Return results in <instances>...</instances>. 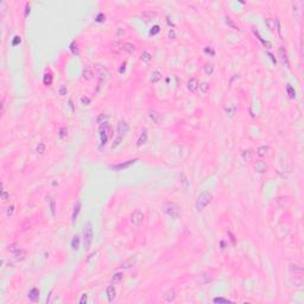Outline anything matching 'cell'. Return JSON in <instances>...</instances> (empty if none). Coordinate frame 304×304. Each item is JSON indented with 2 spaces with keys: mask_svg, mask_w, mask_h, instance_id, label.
<instances>
[{
  "mask_svg": "<svg viewBox=\"0 0 304 304\" xmlns=\"http://www.w3.org/2000/svg\"><path fill=\"white\" fill-rule=\"evenodd\" d=\"M210 201H212V194L209 191H202L199 195L197 200H196V209L199 212L203 210L210 203Z\"/></svg>",
  "mask_w": 304,
  "mask_h": 304,
  "instance_id": "obj_1",
  "label": "cell"
},
{
  "mask_svg": "<svg viewBox=\"0 0 304 304\" xmlns=\"http://www.w3.org/2000/svg\"><path fill=\"white\" fill-rule=\"evenodd\" d=\"M93 238H94V233H93V226L90 222H88L84 229H83V242H84V248L88 251L90 247V245L93 242Z\"/></svg>",
  "mask_w": 304,
  "mask_h": 304,
  "instance_id": "obj_2",
  "label": "cell"
},
{
  "mask_svg": "<svg viewBox=\"0 0 304 304\" xmlns=\"http://www.w3.org/2000/svg\"><path fill=\"white\" fill-rule=\"evenodd\" d=\"M164 212L166 215H169V216L171 219H178L180 218V215H181V212H180V207L176 203L173 202H168V203H165L164 204V207H163Z\"/></svg>",
  "mask_w": 304,
  "mask_h": 304,
  "instance_id": "obj_3",
  "label": "cell"
},
{
  "mask_svg": "<svg viewBox=\"0 0 304 304\" xmlns=\"http://www.w3.org/2000/svg\"><path fill=\"white\" fill-rule=\"evenodd\" d=\"M111 134V127L108 126L107 122H102L100 124V129H99V137H100V143L101 146L107 144V140H108V137Z\"/></svg>",
  "mask_w": 304,
  "mask_h": 304,
  "instance_id": "obj_4",
  "label": "cell"
},
{
  "mask_svg": "<svg viewBox=\"0 0 304 304\" xmlns=\"http://www.w3.org/2000/svg\"><path fill=\"white\" fill-rule=\"evenodd\" d=\"M143 220H144V214L140 210H135L131 215V221L133 224H135V226H140L143 223Z\"/></svg>",
  "mask_w": 304,
  "mask_h": 304,
  "instance_id": "obj_5",
  "label": "cell"
},
{
  "mask_svg": "<svg viewBox=\"0 0 304 304\" xmlns=\"http://www.w3.org/2000/svg\"><path fill=\"white\" fill-rule=\"evenodd\" d=\"M137 161L138 159H130V161H127V162H125V163H121V164H116V165H109V169H112V170H114V171H120V170H122V169H125V168H129L130 165H132V164H134Z\"/></svg>",
  "mask_w": 304,
  "mask_h": 304,
  "instance_id": "obj_6",
  "label": "cell"
},
{
  "mask_svg": "<svg viewBox=\"0 0 304 304\" xmlns=\"http://www.w3.org/2000/svg\"><path fill=\"white\" fill-rule=\"evenodd\" d=\"M116 130H118V133H119L120 135H125L127 132H129L130 126L125 120H120L119 122H118V129Z\"/></svg>",
  "mask_w": 304,
  "mask_h": 304,
  "instance_id": "obj_7",
  "label": "cell"
},
{
  "mask_svg": "<svg viewBox=\"0 0 304 304\" xmlns=\"http://www.w3.org/2000/svg\"><path fill=\"white\" fill-rule=\"evenodd\" d=\"M96 69H97V71H99V77H100L101 81H107L109 78L111 74H109L108 70L106 69V68H103L101 65H96Z\"/></svg>",
  "mask_w": 304,
  "mask_h": 304,
  "instance_id": "obj_8",
  "label": "cell"
},
{
  "mask_svg": "<svg viewBox=\"0 0 304 304\" xmlns=\"http://www.w3.org/2000/svg\"><path fill=\"white\" fill-rule=\"evenodd\" d=\"M266 169H267V165H266V163L264 161H257L256 163H254V170H256L257 172L264 173L266 171Z\"/></svg>",
  "mask_w": 304,
  "mask_h": 304,
  "instance_id": "obj_9",
  "label": "cell"
},
{
  "mask_svg": "<svg viewBox=\"0 0 304 304\" xmlns=\"http://www.w3.org/2000/svg\"><path fill=\"white\" fill-rule=\"evenodd\" d=\"M199 81H197V78H195V77H192V78H190V80L188 81V83H187V87H188V89L191 92V93H194V92H196L199 89Z\"/></svg>",
  "mask_w": 304,
  "mask_h": 304,
  "instance_id": "obj_10",
  "label": "cell"
},
{
  "mask_svg": "<svg viewBox=\"0 0 304 304\" xmlns=\"http://www.w3.org/2000/svg\"><path fill=\"white\" fill-rule=\"evenodd\" d=\"M93 77H94L93 69H92L90 67H86L84 69H83V71H82V78H83V80H86V81H89V80H92Z\"/></svg>",
  "mask_w": 304,
  "mask_h": 304,
  "instance_id": "obj_11",
  "label": "cell"
},
{
  "mask_svg": "<svg viewBox=\"0 0 304 304\" xmlns=\"http://www.w3.org/2000/svg\"><path fill=\"white\" fill-rule=\"evenodd\" d=\"M29 299H30L31 302H33V303L38 302V299H39V290L37 288H32L30 291H29Z\"/></svg>",
  "mask_w": 304,
  "mask_h": 304,
  "instance_id": "obj_12",
  "label": "cell"
},
{
  "mask_svg": "<svg viewBox=\"0 0 304 304\" xmlns=\"http://www.w3.org/2000/svg\"><path fill=\"white\" fill-rule=\"evenodd\" d=\"M278 56L280 57V60H282L283 64H284V65H286V67L289 68L290 63H289V60H288V55H286L285 49H284V48H280L279 50H278Z\"/></svg>",
  "mask_w": 304,
  "mask_h": 304,
  "instance_id": "obj_13",
  "label": "cell"
},
{
  "mask_svg": "<svg viewBox=\"0 0 304 304\" xmlns=\"http://www.w3.org/2000/svg\"><path fill=\"white\" fill-rule=\"evenodd\" d=\"M106 293H107V298H108L109 302H113L114 298H115V295H116V292H115V288L113 285H108L106 289Z\"/></svg>",
  "mask_w": 304,
  "mask_h": 304,
  "instance_id": "obj_14",
  "label": "cell"
},
{
  "mask_svg": "<svg viewBox=\"0 0 304 304\" xmlns=\"http://www.w3.org/2000/svg\"><path fill=\"white\" fill-rule=\"evenodd\" d=\"M13 256H14L16 260L22 261V260H24V259L26 258V251L23 250V248H19V250H17V251L13 253Z\"/></svg>",
  "mask_w": 304,
  "mask_h": 304,
  "instance_id": "obj_15",
  "label": "cell"
},
{
  "mask_svg": "<svg viewBox=\"0 0 304 304\" xmlns=\"http://www.w3.org/2000/svg\"><path fill=\"white\" fill-rule=\"evenodd\" d=\"M290 271L295 274H298V276H302L303 274V267H302V265H299V264H291Z\"/></svg>",
  "mask_w": 304,
  "mask_h": 304,
  "instance_id": "obj_16",
  "label": "cell"
},
{
  "mask_svg": "<svg viewBox=\"0 0 304 304\" xmlns=\"http://www.w3.org/2000/svg\"><path fill=\"white\" fill-rule=\"evenodd\" d=\"M149 116H150V119L154 122V124H159V121H161V114L157 112V111H154V109H151L150 112H149Z\"/></svg>",
  "mask_w": 304,
  "mask_h": 304,
  "instance_id": "obj_17",
  "label": "cell"
},
{
  "mask_svg": "<svg viewBox=\"0 0 304 304\" xmlns=\"http://www.w3.org/2000/svg\"><path fill=\"white\" fill-rule=\"evenodd\" d=\"M164 299L166 301V302H172L173 299H175V297H176V292H175V290L173 289H169L168 291H166L165 293H164Z\"/></svg>",
  "mask_w": 304,
  "mask_h": 304,
  "instance_id": "obj_18",
  "label": "cell"
},
{
  "mask_svg": "<svg viewBox=\"0 0 304 304\" xmlns=\"http://www.w3.org/2000/svg\"><path fill=\"white\" fill-rule=\"evenodd\" d=\"M210 280H212V277H210L209 273H201L197 277V282H200L201 284H207Z\"/></svg>",
  "mask_w": 304,
  "mask_h": 304,
  "instance_id": "obj_19",
  "label": "cell"
},
{
  "mask_svg": "<svg viewBox=\"0 0 304 304\" xmlns=\"http://www.w3.org/2000/svg\"><path fill=\"white\" fill-rule=\"evenodd\" d=\"M80 210H81V202H80V201H77V202L75 203V207H74V210H73V215H71L73 222L76 221V218H77L78 213H80Z\"/></svg>",
  "mask_w": 304,
  "mask_h": 304,
  "instance_id": "obj_20",
  "label": "cell"
},
{
  "mask_svg": "<svg viewBox=\"0 0 304 304\" xmlns=\"http://www.w3.org/2000/svg\"><path fill=\"white\" fill-rule=\"evenodd\" d=\"M224 22H226V24H227L231 29H233V30H238V31L240 30V26H239L237 23H235L231 17H226V20H224Z\"/></svg>",
  "mask_w": 304,
  "mask_h": 304,
  "instance_id": "obj_21",
  "label": "cell"
},
{
  "mask_svg": "<svg viewBox=\"0 0 304 304\" xmlns=\"http://www.w3.org/2000/svg\"><path fill=\"white\" fill-rule=\"evenodd\" d=\"M162 78V74L158 71V70H154L152 74H151V77H150V82L151 83H157L159 80Z\"/></svg>",
  "mask_w": 304,
  "mask_h": 304,
  "instance_id": "obj_22",
  "label": "cell"
},
{
  "mask_svg": "<svg viewBox=\"0 0 304 304\" xmlns=\"http://www.w3.org/2000/svg\"><path fill=\"white\" fill-rule=\"evenodd\" d=\"M146 141H148V132H146V130H144V131L141 132L140 137H139L138 141H137V145H138V146H141V145H144Z\"/></svg>",
  "mask_w": 304,
  "mask_h": 304,
  "instance_id": "obj_23",
  "label": "cell"
},
{
  "mask_svg": "<svg viewBox=\"0 0 304 304\" xmlns=\"http://www.w3.org/2000/svg\"><path fill=\"white\" fill-rule=\"evenodd\" d=\"M265 24H266V26L270 29L271 31H273L274 29H276V25H277V22L274 20L273 18H266L265 19Z\"/></svg>",
  "mask_w": 304,
  "mask_h": 304,
  "instance_id": "obj_24",
  "label": "cell"
},
{
  "mask_svg": "<svg viewBox=\"0 0 304 304\" xmlns=\"http://www.w3.org/2000/svg\"><path fill=\"white\" fill-rule=\"evenodd\" d=\"M135 264V258H130L129 260H126V261H124L122 264H121V269H130V267H132L133 265Z\"/></svg>",
  "mask_w": 304,
  "mask_h": 304,
  "instance_id": "obj_25",
  "label": "cell"
},
{
  "mask_svg": "<svg viewBox=\"0 0 304 304\" xmlns=\"http://www.w3.org/2000/svg\"><path fill=\"white\" fill-rule=\"evenodd\" d=\"M140 58H141V61H143L144 63H150L151 60H152V56H151V54L148 52V51H143L141 55H140Z\"/></svg>",
  "mask_w": 304,
  "mask_h": 304,
  "instance_id": "obj_26",
  "label": "cell"
},
{
  "mask_svg": "<svg viewBox=\"0 0 304 304\" xmlns=\"http://www.w3.org/2000/svg\"><path fill=\"white\" fill-rule=\"evenodd\" d=\"M122 50H125L126 52L132 54L135 50V45L132 43H125V44H122Z\"/></svg>",
  "mask_w": 304,
  "mask_h": 304,
  "instance_id": "obj_27",
  "label": "cell"
},
{
  "mask_svg": "<svg viewBox=\"0 0 304 304\" xmlns=\"http://www.w3.org/2000/svg\"><path fill=\"white\" fill-rule=\"evenodd\" d=\"M80 242H81L80 237H78V235H75L74 239L71 240V248L75 250V251L78 250V247H80Z\"/></svg>",
  "mask_w": 304,
  "mask_h": 304,
  "instance_id": "obj_28",
  "label": "cell"
},
{
  "mask_svg": "<svg viewBox=\"0 0 304 304\" xmlns=\"http://www.w3.org/2000/svg\"><path fill=\"white\" fill-rule=\"evenodd\" d=\"M286 93H288L290 99H295V97H296V90H295V88H293L291 84L286 86Z\"/></svg>",
  "mask_w": 304,
  "mask_h": 304,
  "instance_id": "obj_29",
  "label": "cell"
},
{
  "mask_svg": "<svg viewBox=\"0 0 304 304\" xmlns=\"http://www.w3.org/2000/svg\"><path fill=\"white\" fill-rule=\"evenodd\" d=\"M267 151H269V146H266V145H261V146H259V148H258L257 153H258L260 157H264V156H266Z\"/></svg>",
  "mask_w": 304,
  "mask_h": 304,
  "instance_id": "obj_30",
  "label": "cell"
},
{
  "mask_svg": "<svg viewBox=\"0 0 304 304\" xmlns=\"http://www.w3.org/2000/svg\"><path fill=\"white\" fill-rule=\"evenodd\" d=\"M43 83L45 86H51V83H52V75L50 73H46L44 75V77H43Z\"/></svg>",
  "mask_w": 304,
  "mask_h": 304,
  "instance_id": "obj_31",
  "label": "cell"
},
{
  "mask_svg": "<svg viewBox=\"0 0 304 304\" xmlns=\"http://www.w3.org/2000/svg\"><path fill=\"white\" fill-rule=\"evenodd\" d=\"M199 88H200V90H201L202 94H207L209 92V83H207V82H201L199 84Z\"/></svg>",
  "mask_w": 304,
  "mask_h": 304,
  "instance_id": "obj_32",
  "label": "cell"
},
{
  "mask_svg": "<svg viewBox=\"0 0 304 304\" xmlns=\"http://www.w3.org/2000/svg\"><path fill=\"white\" fill-rule=\"evenodd\" d=\"M241 156H242V159H243L245 162H251V161H252V152H251L250 150H245V151H242Z\"/></svg>",
  "mask_w": 304,
  "mask_h": 304,
  "instance_id": "obj_33",
  "label": "cell"
},
{
  "mask_svg": "<svg viewBox=\"0 0 304 304\" xmlns=\"http://www.w3.org/2000/svg\"><path fill=\"white\" fill-rule=\"evenodd\" d=\"M58 135H60L61 139H65L68 137V129L67 127H64V126L60 127V130H58Z\"/></svg>",
  "mask_w": 304,
  "mask_h": 304,
  "instance_id": "obj_34",
  "label": "cell"
},
{
  "mask_svg": "<svg viewBox=\"0 0 304 304\" xmlns=\"http://www.w3.org/2000/svg\"><path fill=\"white\" fill-rule=\"evenodd\" d=\"M214 71V64L213 63H205L204 64V73L207 75H212Z\"/></svg>",
  "mask_w": 304,
  "mask_h": 304,
  "instance_id": "obj_35",
  "label": "cell"
},
{
  "mask_svg": "<svg viewBox=\"0 0 304 304\" xmlns=\"http://www.w3.org/2000/svg\"><path fill=\"white\" fill-rule=\"evenodd\" d=\"M253 32H254V35H256V36L258 37V39H259V41H260V42H261V43H263L264 45H265L266 48H271V43H269V42H266V41H264V39H263V38L260 37L259 32H258V31L256 30V29H253Z\"/></svg>",
  "mask_w": 304,
  "mask_h": 304,
  "instance_id": "obj_36",
  "label": "cell"
},
{
  "mask_svg": "<svg viewBox=\"0 0 304 304\" xmlns=\"http://www.w3.org/2000/svg\"><path fill=\"white\" fill-rule=\"evenodd\" d=\"M122 277H124V274H122L121 272H118V273H115L114 276H113V278H112V283H113V284L119 283V282L122 279Z\"/></svg>",
  "mask_w": 304,
  "mask_h": 304,
  "instance_id": "obj_37",
  "label": "cell"
},
{
  "mask_svg": "<svg viewBox=\"0 0 304 304\" xmlns=\"http://www.w3.org/2000/svg\"><path fill=\"white\" fill-rule=\"evenodd\" d=\"M48 202L50 203V210H51L52 216H55V209H56L55 204H56V202H55V200H54L52 197H48Z\"/></svg>",
  "mask_w": 304,
  "mask_h": 304,
  "instance_id": "obj_38",
  "label": "cell"
},
{
  "mask_svg": "<svg viewBox=\"0 0 304 304\" xmlns=\"http://www.w3.org/2000/svg\"><path fill=\"white\" fill-rule=\"evenodd\" d=\"M67 94H68V88H67V86L61 84L60 88H58V95H60V96H64Z\"/></svg>",
  "mask_w": 304,
  "mask_h": 304,
  "instance_id": "obj_39",
  "label": "cell"
},
{
  "mask_svg": "<svg viewBox=\"0 0 304 304\" xmlns=\"http://www.w3.org/2000/svg\"><path fill=\"white\" fill-rule=\"evenodd\" d=\"M70 50H71V52H73L74 55H78V54H80V50H78L77 43H76L75 41L71 42V44H70Z\"/></svg>",
  "mask_w": 304,
  "mask_h": 304,
  "instance_id": "obj_40",
  "label": "cell"
},
{
  "mask_svg": "<svg viewBox=\"0 0 304 304\" xmlns=\"http://www.w3.org/2000/svg\"><path fill=\"white\" fill-rule=\"evenodd\" d=\"M13 212H14V205H8L7 209H6V215L8 218H11L13 215Z\"/></svg>",
  "mask_w": 304,
  "mask_h": 304,
  "instance_id": "obj_41",
  "label": "cell"
},
{
  "mask_svg": "<svg viewBox=\"0 0 304 304\" xmlns=\"http://www.w3.org/2000/svg\"><path fill=\"white\" fill-rule=\"evenodd\" d=\"M37 152L38 153H41V154H43L44 152H45V145L43 144V143H41V144H38V146H37Z\"/></svg>",
  "mask_w": 304,
  "mask_h": 304,
  "instance_id": "obj_42",
  "label": "cell"
},
{
  "mask_svg": "<svg viewBox=\"0 0 304 304\" xmlns=\"http://www.w3.org/2000/svg\"><path fill=\"white\" fill-rule=\"evenodd\" d=\"M19 248H20V247H19V246H18L17 243H12V245H10V246H8V248H7V250H8V252H11V253H14V252H16L17 250H19Z\"/></svg>",
  "mask_w": 304,
  "mask_h": 304,
  "instance_id": "obj_43",
  "label": "cell"
},
{
  "mask_svg": "<svg viewBox=\"0 0 304 304\" xmlns=\"http://www.w3.org/2000/svg\"><path fill=\"white\" fill-rule=\"evenodd\" d=\"M95 20H96L97 23H102V22H105V20H106V16H105L103 13H99V14L96 16Z\"/></svg>",
  "mask_w": 304,
  "mask_h": 304,
  "instance_id": "obj_44",
  "label": "cell"
},
{
  "mask_svg": "<svg viewBox=\"0 0 304 304\" xmlns=\"http://www.w3.org/2000/svg\"><path fill=\"white\" fill-rule=\"evenodd\" d=\"M214 303H229L231 301L229 299H226V298H222V297H216L213 299Z\"/></svg>",
  "mask_w": 304,
  "mask_h": 304,
  "instance_id": "obj_45",
  "label": "cell"
},
{
  "mask_svg": "<svg viewBox=\"0 0 304 304\" xmlns=\"http://www.w3.org/2000/svg\"><path fill=\"white\" fill-rule=\"evenodd\" d=\"M121 140H122V138H121V135H119V137H116V138L114 139V141H113V144H112V149L116 148V146H118V145H119V144L121 143Z\"/></svg>",
  "mask_w": 304,
  "mask_h": 304,
  "instance_id": "obj_46",
  "label": "cell"
},
{
  "mask_svg": "<svg viewBox=\"0 0 304 304\" xmlns=\"http://www.w3.org/2000/svg\"><path fill=\"white\" fill-rule=\"evenodd\" d=\"M8 197H10V195H8L7 190H6L5 188H3V191H1V200H3V201H7Z\"/></svg>",
  "mask_w": 304,
  "mask_h": 304,
  "instance_id": "obj_47",
  "label": "cell"
},
{
  "mask_svg": "<svg viewBox=\"0 0 304 304\" xmlns=\"http://www.w3.org/2000/svg\"><path fill=\"white\" fill-rule=\"evenodd\" d=\"M159 31H161V27H159L158 25H154V26H153V27L151 29V31H150V33H151L152 36H154V35H157V33H158Z\"/></svg>",
  "mask_w": 304,
  "mask_h": 304,
  "instance_id": "obj_48",
  "label": "cell"
},
{
  "mask_svg": "<svg viewBox=\"0 0 304 304\" xmlns=\"http://www.w3.org/2000/svg\"><path fill=\"white\" fill-rule=\"evenodd\" d=\"M81 102H82V105L87 106V105H89V103H90V99H89V97L83 96V97H81Z\"/></svg>",
  "mask_w": 304,
  "mask_h": 304,
  "instance_id": "obj_49",
  "label": "cell"
},
{
  "mask_svg": "<svg viewBox=\"0 0 304 304\" xmlns=\"http://www.w3.org/2000/svg\"><path fill=\"white\" fill-rule=\"evenodd\" d=\"M204 52H205V54H208V55H212V56H214V55H215V51L213 50L212 48H209V46L204 48Z\"/></svg>",
  "mask_w": 304,
  "mask_h": 304,
  "instance_id": "obj_50",
  "label": "cell"
},
{
  "mask_svg": "<svg viewBox=\"0 0 304 304\" xmlns=\"http://www.w3.org/2000/svg\"><path fill=\"white\" fill-rule=\"evenodd\" d=\"M20 41H22V39H20V37H18V36H16V37H14V39H13V42H12V45L14 46V45L19 44V43H20Z\"/></svg>",
  "mask_w": 304,
  "mask_h": 304,
  "instance_id": "obj_51",
  "label": "cell"
},
{
  "mask_svg": "<svg viewBox=\"0 0 304 304\" xmlns=\"http://www.w3.org/2000/svg\"><path fill=\"white\" fill-rule=\"evenodd\" d=\"M87 299H88V296L86 295V293H83L82 297H81V299H80V303L81 304H84V303H87Z\"/></svg>",
  "mask_w": 304,
  "mask_h": 304,
  "instance_id": "obj_52",
  "label": "cell"
},
{
  "mask_svg": "<svg viewBox=\"0 0 304 304\" xmlns=\"http://www.w3.org/2000/svg\"><path fill=\"white\" fill-rule=\"evenodd\" d=\"M5 112V96L1 97V114H4Z\"/></svg>",
  "mask_w": 304,
  "mask_h": 304,
  "instance_id": "obj_53",
  "label": "cell"
},
{
  "mask_svg": "<svg viewBox=\"0 0 304 304\" xmlns=\"http://www.w3.org/2000/svg\"><path fill=\"white\" fill-rule=\"evenodd\" d=\"M6 8H7V5H6V3H5V1H3V3H1V14H4V13H5Z\"/></svg>",
  "mask_w": 304,
  "mask_h": 304,
  "instance_id": "obj_54",
  "label": "cell"
},
{
  "mask_svg": "<svg viewBox=\"0 0 304 304\" xmlns=\"http://www.w3.org/2000/svg\"><path fill=\"white\" fill-rule=\"evenodd\" d=\"M29 13H30V5L26 4V6H25V16H27Z\"/></svg>",
  "mask_w": 304,
  "mask_h": 304,
  "instance_id": "obj_55",
  "label": "cell"
},
{
  "mask_svg": "<svg viewBox=\"0 0 304 304\" xmlns=\"http://www.w3.org/2000/svg\"><path fill=\"white\" fill-rule=\"evenodd\" d=\"M169 38H170V39H171V38H175V31L172 30V29H171L170 32H169Z\"/></svg>",
  "mask_w": 304,
  "mask_h": 304,
  "instance_id": "obj_56",
  "label": "cell"
},
{
  "mask_svg": "<svg viewBox=\"0 0 304 304\" xmlns=\"http://www.w3.org/2000/svg\"><path fill=\"white\" fill-rule=\"evenodd\" d=\"M125 65H126L125 63H124V64H121V68H120V73H121V74L125 71Z\"/></svg>",
  "mask_w": 304,
  "mask_h": 304,
  "instance_id": "obj_57",
  "label": "cell"
},
{
  "mask_svg": "<svg viewBox=\"0 0 304 304\" xmlns=\"http://www.w3.org/2000/svg\"><path fill=\"white\" fill-rule=\"evenodd\" d=\"M269 56L271 57V60H272V62H273V63H277V61L274 60V57H273V55H272V54H269Z\"/></svg>",
  "mask_w": 304,
  "mask_h": 304,
  "instance_id": "obj_58",
  "label": "cell"
},
{
  "mask_svg": "<svg viewBox=\"0 0 304 304\" xmlns=\"http://www.w3.org/2000/svg\"><path fill=\"white\" fill-rule=\"evenodd\" d=\"M122 35H124V31H122V30H121V29H120V30H119V31H118V36H119V37H120V36H122Z\"/></svg>",
  "mask_w": 304,
  "mask_h": 304,
  "instance_id": "obj_59",
  "label": "cell"
}]
</instances>
